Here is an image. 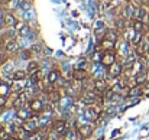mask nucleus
I'll use <instances>...</instances> for the list:
<instances>
[{"label": "nucleus", "mask_w": 149, "mask_h": 140, "mask_svg": "<svg viewBox=\"0 0 149 140\" xmlns=\"http://www.w3.org/2000/svg\"><path fill=\"white\" fill-rule=\"evenodd\" d=\"M117 55H116V49H111V51H104L103 52V56H101V65L104 67V68H109V67H111L117 59Z\"/></svg>", "instance_id": "nucleus-1"}, {"label": "nucleus", "mask_w": 149, "mask_h": 140, "mask_svg": "<svg viewBox=\"0 0 149 140\" xmlns=\"http://www.w3.org/2000/svg\"><path fill=\"white\" fill-rule=\"evenodd\" d=\"M107 74H109L110 78H120V77L125 74L122 61H116L111 67H109V68H107Z\"/></svg>", "instance_id": "nucleus-2"}, {"label": "nucleus", "mask_w": 149, "mask_h": 140, "mask_svg": "<svg viewBox=\"0 0 149 140\" xmlns=\"http://www.w3.org/2000/svg\"><path fill=\"white\" fill-rule=\"evenodd\" d=\"M29 108H31V111H32L33 114H41V113L45 110V104H44L42 100L33 98V100H31V103H29Z\"/></svg>", "instance_id": "nucleus-3"}, {"label": "nucleus", "mask_w": 149, "mask_h": 140, "mask_svg": "<svg viewBox=\"0 0 149 140\" xmlns=\"http://www.w3.org/2000/svg\"><path fill=\"white\" fill-rule=\"evenodd\" d=\"M148 15H149L148 7L145 4H141V6H136L135 7V16H133V19L145 20V19H148Z\"/></svg>", "instance_id": "nucleus-4"}, {"label": "nucleus", "mask_w": 149, "mask_h": 140, "mask_svg": "<svg viewBox=\"0 0 149 140\" xmlns=\"http://www.w3.org/2000/svg\"><path fill=\"white\" fill-rule=\"evenodd\" d=\"M52 130L59 133V134H65L68 132V126H67V121L65 120H55L52 123Z\"/></svg>", "instance_id": "nucleus-5"}, {"label": "nucleus", "mask_w": 149, "mask_h": 140, "mask_svg": "<svg viewBox=\"0 0 149 140\" xmlns=\"http://www.w3.org/2000/svg\"><path fill=\"white\" fill-rule=\"evenodd\" d=\"M93 132H94V129H93L91 124H81V126H78V134H80L81 139H88L93 134Z\"/></svg>", "instance_id": "nucleus-6"}, {"label": "nucleus", "mask_w": 149, "mask_h": 140, "mask_svg": "<svg viewBox=\"0 0 149 140\" xmlns=\"http://www.w3.org/2000/svg\"><path fill=\"white\" fill-rule=\"evenodd\" d=\"M61 77H62V74L59 72V69L52 68V69H49V72H48V75H47V81L49 82L51 85H56V82L59 81Z\"/></svg>", "instance_id": "nucleus-7"}, {"label": "nucleus", "mask_w": 149, "mask_h": 140, "mask_svg": "<svg viewBox=\"0 0 149 140\" xmlns=\"http://www.w3.org/2000/svg\"><path fill=\"white\" fill-rule=\"evenodd\" d=\"M94 90L99 94L106 93V91L109 90V82H107V80H106V78H97V80H94Z\"/></svg>", "instance_id": "nucleus-8"}, {"label": "nucleus", "mask_w": 149, "mask_h": 140, "mask_svg": "<svg viewBox=\"0 0 149 140\" xmlns=\"http://www.w3.org/2000/svg\"><path fill=\"white\" fill-rule=\"evenodd\" d=\"M148 72H149V69H145V71L136 74L133 77V85H142L143 87L146 84V81H148Z\"/></svg>", "instance_id": "nucleus-9"}, {"label": "nucleus", "mask_w": 149, "mask_h": 140, "mask_svg": "<svg viewBox=\"0 0 149 140\" xmlns=\"http://www.w3.org/2000/svg\"><path fill=\"white\" fill-rule=\"evenodd\" d=\"M3 20H4V26H6V28H15L16 23L19 22L12 12H6L4 16H3Z\"/></svg>", "instance_id": "nucleus-10"}, {"label": "nucleus", "mask_w": 149, "mask_h": 140, "mask_svg": "<svg viewBox=\"0 0 149 140\" xmlns=\"http://www.w3.org/2000/svg\"><path fill=\"white\" fill-rule=\"evenodd\" d=\"M17 42L16 39H6L4 44H3V49H4V53H13L17 51Z\"/></svg>", "instance_id": "nucleus-11"}, {"label": "nucleus", "mask_w": 149, "mask_h": 140, "mask_svg": "<svg viewBox=\"0 0 149 140\" xmlns=\"http://www.w3.org/2000/svg\"><path fill=\"white\" fill-rule=\"evenodd\" d=\"M26 71H28V75H35L38 72H41V67H39V62L38 61H29L28 65H26Z\"/></svg>", "instance_id": "nucleus-12"}, {"label": "nucleus", "mask_w": 149, "mask_h": 140, "mask_svg": "<svg viewBox=\"0 0 149 140\" xmlns=\"http://www.w3.org/2000/svg\"><path fill=\"white\" fill-rule=\"evenodd\" d=\"M88 78V74H87V69H81V68H77L72 74V80L74 81H78V82H83Z\"/></svg>", "instance_id": "nucleus-13"}, {"label": "nucleus", "mask_w": 149, "mask_h": 140, "mask_svg": "<svg viewBox=\"0 0 149 140\" xmlns=\"http://www.w3.org/2000/svg\"><path fill=\"white\" fill-rule=\"evenodd\" d=\"M32 111H31V108L29 110H26V107H22V108H19V110H16V116L20 119V120H23V121H26V120H29V119H32Z\"/></svg>", "instance_id": "nucleus-14"}, {"label": "nucleus", "mask_w": 149, "mask_h": 140, "mask_svg": "<svg viewBox=\"0 0 149 140\" xmlns=\"http://www.w3.org/2000/svg\"><path fill=\"white\" fill-rule=\"evenodd\" d=\"M86 117H87V120H90V121H97L100 117L99 108H96V107L87 108V110H86Z\"/></svg>", "instance_id": "nucleus-15"}, {"label": "nucleus", "mask_w": 149, "mask_h": 140, "mask_svg": "<svg viewBox=\"0 0 149 140\" xmlns=\"http://www.w3.org/2000/svg\"><path fill=\"white\" fill-rule=\"evenodd\" d=\"M29 75H28V71L26 69H15L13 74H12V78L13 81H23L26 80Z\"/></svg>", "instance_id": "nucleus-16"}, {"label": "nucleus", "mask_w": 149, "mask_h": 140, "mask_svg": "<svg viewBox=\"0 0 149 140\" xmlns=\"http://www.w3.org/2000/svg\"><path fill=\"white\" fill-rule=\"evenodd\" d=\"M15 29H16L17 35H26L29 32V25H26L25 22H17L16 26H15Z\"/></svg>", "instance_id": "nucleus-17"}, {"label": "nucleus", "mask_w": 149, "mask_h": 140, "mask_svg": "<svg viewBox=\"0 0 149 140\" xmlns=\"http://www.w3.org/2000/svg\"><path fill=\"white\" fill-rule=\"evenodd\" d=\"M47 94H48V98H49L51 103H58V101L61 100V91H59V90H54V88H52V90H49Z\"/></svg>", "instance_id": "nucleus-18"}, {"label": "nucleus", "mask_w": 149, "mask_h": 140, "mask_svg": "<svg viewBox=\"0 0 149 140\" xmlns=\"http://www.w3.org/2000/svg\"><path fill=\"white\" fill-rule=\"evenodd\" d=\"M13 134H15L19 140H25V139H28V137L31 136V133H29L28 130H25L23 127H17V129H16V132H15Z\"/></svg>", "instance_id": "nucleus-19"}, {"label": "nucleus", "mask_w": 149, "mask_h": 140, "mask_svg": "<svg viewBox=\"0 0 149 140\" xmlns=\"http://www.w3.org/2000/svg\"><path fill=\"white\" fill-rule=\"evenodd\" d=\"M143 94V87L142 85H133L129 90V97H139Z\"/></svg>", "instance_id": "nucleus-20"}, {"label": "nucleus", "mask_w": 149, "mask_h": 140, "mask_svg": "<svg viewBox=\"0 0 149 140\" xmlns=\"http://www.w3.org/2000/svg\"><path fill=\"white\" fill-rule=\"evenodd\" d=\"M10 90H12V85H10V84H7V82H3V84L0 85V95L7 97V95L10 94Z\"/></svg>", "instance_id": "nucleus-21"}, {"label": "nucleus", "mask_w": 149, "mask_h": 140, "mask_svg": "<svg viewBox=\"0 0 149 140\" xmlns=\"http://www.w3.org/2000/svg\"><path fill=\"white\" fill-rule=\"evenodd\" d=\"M32 49H22L20 51V58L22 59H32Z\"/></svg>", "instance_id": "nucleus-22"}, {"label": "nucleus", "mask_w": 149, "mask_h": 140, "mask_svg": "<svg viewBox=\"0 0 149 140\" xmlns=\"http://www.w3.org/2000/svg\"><path fill=\"white\" fill-rule=\"evenodd\" d=\"M45 140H62V134H59V133H56V132H51L47 136V139Z\"/></svg>", "instance_id": "nucleus-23"}, {"label": "nucleus", "mask_w": 149, "mask_h": 140, "mask_svg": "<svg viewBox=\"0 0 149 140\" xmlns=\"http://www.w3.org/2000/svg\"><path fill=\"white\" fill-rule=\"evenodd\" d=\"M42 51H44V48H42L41 44H35V45L32 46V52H35V53H41Z\"/></svg>", "instance_id": "nucleus-24"}, {"label": "nucleus", "mask_w": 149, "mask_h": 140, "mask_svg": "<svg viewBox=\"0 0 149 140\" xmlns=\"http://www.w3.org/2000/svg\"><path fill=\"white\" fill-rule=\"evenodd\" d=\"M6 103H7V97L0 95V108H1V107H4V105H6Z\"/></svg>", "instance_id": "nucleus-25"}, {"label": "nucleus", "mask_w": 149, "mask_h": 140, "mask_svg": "<svg viewBox=\"0 0 149 140\" xmlns=\"http://www.w3.org/2000/svg\"><path fill=\"white\" fill-rule=\"evenodd\" d=\"M4 26V20H3V17H0V29Z\"/></svg>", "instance_id": "nucleus-26"}, {"label": "nucleus", "mask_w": 149, "mask_h": 140, "mask_svg": "<svg viewBox=\"0 0 149 140\" xmlns=\"http://www.w3.org/2000/svg\"><path fill=\"white\" fill-rule=\"evenodd\" d=\"M7 1H9V0H0V4H6Z\"/></svg>", "instance_id": "nucleus-27"}, {"label": "nucleus", "mask_w": 149, "mask_h": 140, "mask_svg": "<svg viewBox=\"0 0 149 140\" xmlns=\"http://www.w3.org/2000/svg\"><path fill=\"white\" fill-rule=\"evenodd\" d=\"M3 132H4V129H3V126H0V134H1Z\"/></svg>", "instance_id": "nucleus-28"}, {"label": "nucleus", "mask_w": 149, "mask_h": 140, "mask_svg": "<svg viewBox=\"0 0 149 140\" xmlns=\"http://www.w3.org/2000/svg\"><path fill=\"white\" fill-rule=\"evenodd\" d=\"M127 1H132V0H125V3H127Z\"/></svg>", "instance_id": "nucleus-29"}, {"label": "nucleus", "mask_w": 149, "mask_h": 140, "mask_svg": "<svg viewBox=\"0 0 149 140\" xmlns=\"http://www.w3.org/2000/svg\"><path fill=\"white\" fill-rule=\"evenodd\" d=\"M1 84H3V82H1V80H0V85H1Z\"/></svg>", "instance_id": "nucleus-30"}, {"label": "nucleus", "mask_w": 149, "mask_h": 140, "mask_svg": "<svg viewBox=\"0 0 149 140\" xmlns=\"http://www.w3.org/2000/svg\"><path fill=\"white\" fill-rule=\"evenodd\" d=\"M148 22H149V15H148Z\"/></svg>", "instance_id": "nucleus-31"}]
</instances>
